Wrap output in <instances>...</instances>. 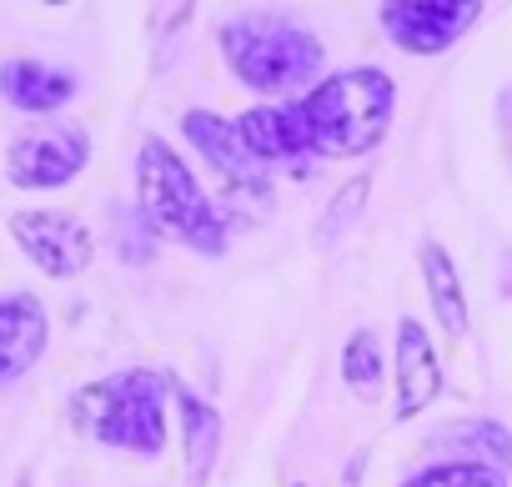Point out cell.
<instances>
[{
  "instance_id": "6da1fadb",
  "label": "cell",
  "mask_w": 512,
  "mask_h": 487,
  "mask_svg": "<svg viewBox=\"0 0 512 487\" xmlns=\"http://www.w3.org/2000/svg\"><path fill=\"white\" fill-rule=\"evenodd\" d=\"M297 111H302V126L317 156H362L387 136L392 111H397V86L387 71L362 66V71H342L322 81L317 91H307Z\"/></svg>"
},
{
  "instance_id": "7a4b0ae2",
  "label": "cell",
  "mask_w": 512,
  "mask_h": 487,
  "mask_svg": "<svg viewBox=\"0 0 512 487\" xmlns=\"http://www.w3.org/2000/svg\"><path fill=\"white\" fill-rule=\"evenodd\" d=\"M136 201H141V221L151 231H166V236L186 241L191 252L216 257L226 247L221 211L206 201L201 181L186 171V161L161 136H146L141 141V156H136Z\"/></svg>"
},
{
  "instance_id": "3957f363",
  "label": "cell",
  "mask_w": 512,
  "mask_h": 487,
  "mask_svg": "<svg viewBox=\"0 0 512 487\" xmlns=\"http://www.w3.org/2000/svg\"><path fill=\"white\" fill-rule=\"evenodd\" d=\"M76 427H86L106 447L126 452H161L166 447V382L161 372H116L106 382H91L71 397Z\"/></svg>"
},
{
  "instance_id": "277c9868",
  "label": "cell",
  "mask_w": 512,
  "mask_h": 487,
  "mask_svg": "<svg viewBox=\"0 0 512 487\" xmlns=\"http://www.w3.org/2000/svg\"><path fill=\"white\" fill-rule=\"evenodd\" d=\"M221 46H226L231 71L251 91H272V96L302 91L322 71V41L277 16H241L221 26Z\"/></svg>"
},
{
  "instance_id": "5b68a950",
  "label": "cell",
  "mask_w": 512,
  "mask_h": 487,
  "mask_svg": "<svg viewBox=\"0 0 512 487\" xmlns=\"http://www.w3.org/2000/svg\"><path fill=\"white\" fill-rule=\"evenodd\" d=\"M91 161V136L81 126H66V121H51V126H31L11 141L6 151V171L16 186L26 191H51V186H66L86 171Z\"/></svg>"
},
{
  "instance_id": "8992f818",
  "label": "cell",
  "mask_w": 512,
  "mask_h": 487,
  "mask_svg": "<svg viewBox=\"0 0 512 487\" xmlns=\"http://www.w3.org/2000/svg\"><path fill=\"white\" fill-rule=\"evenodd\" d=\"M11 236L21 241V252L46 277H81L96 257V241H91L86 221L71 211H16Z\"/></svg>"
},
{
  "instance_id": "52a82bcc",
  "label": "cell",
  "mask_w": 512,
  "mask_h": 487,
  "mask_svg": "<svg viewBox=\"0 0 512 487\" xmlns=\"http://www.w3.org/2000/svg\"><path fill=\"white\" fill-rule=\"evenodd\" d=\"M477 11V0H392L382 6V31L412 56H437L477 21Z\"/></svg>"
},
{
  "instance_id": "ba28073f",
  "label": "cell",
  "mask_w": 512,
  "mask_h": 487,
  "mask_svg": "<svg viewBox=\"0 0 512 487\" xmlns=\"http://www.w3.org/2000/svg\"><path fill=\"white\" fill-rule=\"evenodd\" d=\"M181 126H186L191 146H196V151L226 176L231 191H241V196H267V181H262V171H256L262 161L246 151V141L236 136L231 121H221V116H211V111H191Z\"/></svg>"
},
{
  "instance_id": "9c48e42d",
  "label": "cell",
  "mask_w": 512,
  "mask_h": 487,
  "mask_svg": "<svg viewBox=\"0 0 512 487\" xmlns=\"http://www.w3.org/2000/svg\"><path fill=\"white\" fill-rule=\"evenodd\" d=\"M46 337H51V322H46V307L31 292L0 297V387L26 377L41 362Z\"/></svg>"
},
{
  "instance_id": "30bf717a",
  "label": "cell",
  "mask_w": 512,
  "mask_h": 487,
  "mask_svg": "<svg viewBox=\"0 0 512 487\" xmlns=\"http://www.w3.org/2000/svg\"><path fill=\"white\" fill-rule=\"evenodd\" d=\"M442 392V362L432 352V337L422 332V322L402 317L397 322V417H417L422 407H432V397Z\"/></svg>"
},
{
  "instance_id": "8fae6325",
  "label": "cell",
  "mask_w": 512,
  "mask_h": 487,
  "mask_svg": "<svg viewBox=\"0 0 512 487\" xmlns=\"http://www.w3.org/2000/svg\"><path fill=\"white\" fill-rule=\"evenodd\" d=\"M236 136L246 141V151L256 161H297L312 151V136L302 126V111L297 101L292 106H256L236 121Z\"/></svg>"
},
{
  "instance_id": "7c38bea8",
  "label": "cell",
  "mask_w": 512,
  "mask_h": 487,
  "mask_svg": "<svg viewBox=\"0 0 512 487\" xmlns=\"http://www.w3.org/2000/svg\"><path fill=\"white\" fill-rule=\"evenodd\" d=\"M0 96L31 116H41V111H56L76 96V76H66L46 61H6L0 66Z\"/></svg>"
},
{
  "instance_id": "4fadbf2b",
  "label": "cell",
  "mask_w": 512,
  "mask_h": 487,
  "mask_svg": "<svg viewBox=\"0 0 512 487\" xmlns=\"http://www.w3.org/2000/svg\"><path fill=\"white\" fill-rule=\"evenodd\" d=\"M176 402H181V427H186V482L201 487L211 477V462L221 447V417H216V407H206L186 387H176Z\"/></svg>"
},
{
  "instance_id": "5bb4252c",
  "label": "cell",
  "mask_w": 512,
  "mask_h": 487,
  "mask_svg": "<svg viewBox=\"0 0 512 487\" xmlns=\"http://www.w3.org/2000/svg\"><path fill=\"white\" fill-rule=\"evenodd\" d=\"M422 277H427V297H432V312L442 317L447 337H467V302H462V282H457V267L452 257L427 241L422 247Z\"/></svg>"
},
{
  "instance_id": "9a60e30c",
  "label": "cell",
  "mask_w": 512,
  "mask_h": 487,
  "mask_svg": "<svg viewBox=\"0 0 512 487\" xmlns=\"http://www.w3.org/2000/svg\"><path fill=\"white\" fill-rule=\"evenodd\" d=\"M342 377L357 397H377V387H382V342H377V332H352V342L342 352Z\"/></svg>"
},
{
  "instance_id": "2e32d148",
  "label": "cell",
  "mask_w": 512,
  "mask_h": 487,
  "mask_svg": "<svg viewBox=\"0 0 512 487\" xmlns=\"http://www.w3.org/2000/svg\"><path fill=\"white\" fill-rule=\"evenodd\" d=\"M367 191H372V181L367 176H352V181H342L337 186V196H332V206H327V216L317 221V231H312V241L327 252V247H337V236L362 216V206H367Z\"/></svg>"
},
{
  "instance_id": "e0dca14e",
  "label": "cell",
  "mask_w": 512,
  "mask_h": 487,
  "mask_svg": "<svg viewBox=\"0 0 512 487\" xmlns=\"http://www.w3.org/2000/svg\"><path fill=\"white\" fill-rule=\"evenodd\" d=\"M407 487H502V477L487 472L482 462H447V467H432V472L412 477Z\"/></svg>"
},
{
  "instance_id": "ac0fdd59",
  "label": "cell",
  "mask_w": 512,
  "mask_h": 487,
  "mask_svg": "<svg viewBox=\"0 0 512 487\" xmlns=\"http://www.w3.org/2000/svg\"><path fill=\"white\" fill-rule=\"evenodd\" d=\"M297 487H302V482H297Z\"/></svg>"
}]
</instances>
